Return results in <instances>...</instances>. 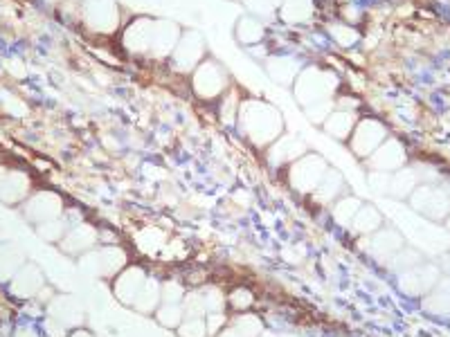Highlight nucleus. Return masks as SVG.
Listing matches in <instances>:
<instances>
[{
	"label": "nucleus",
	"instance_id": "30",
	"mask_svg": "<svg viewBox=\"0 0 450 337\" xmlns=\"http://www.w3.org/2000/svg\"><path fill=\"white\" fill-rule=\"evenodd\" d=\"M425 308L434 315H450V281L439 283V288L425 299Z\"/></svg>",
	"mask_w": 450,
	"mask_h": 337
},
{
	"label": "nucleus",
	"instance_id": "39",
	"mask_svg": "<svg viewBox=\"0 0 450 337\" xmlns=\"http://www.w3.org/2000/svg\"><path fill=\"white\" fill-rule=\"evenodd\" d=\"M331 113H334V99L306 106V115H309V119H311V122H315V124H324Z\"/></svg>",
	"mask_w": 450,
	"mask_h": 337
},
{
	"label": "nucleus",
	"instance_id": "42",
	"mask_svg": "<svg viewBox=\"0 0 450 337\" xmlns=\"http://www.w3.org/2000/svg\"><path fill=\"white\" fill-rule=\"evenodd\" d=\"M68 223L66 221H47L45 225H39V234L45 240H61Z\"/></svg>",
	"mask_w": 450,
	"mask_h": 337
},
{
	"label": "nucleus",
	"instance_id": "18",
	"mask_svg": "<svg viewBox=\"0 0 450 337\" xmlns=\"http://www.w3.org/2000/svg\"><path fill=\"white\" fill-rule=\"evenodd\" d=\"M41 288H43V276L34 266H25L14 276V279H11V293H14L16 297H23V299L34 297Z\"/></svg>",
	"mask_w": 450,
	"mask_h": 337
},
{
	"label": "nucleus",
	"instance_id": "27",
	"mask_svg": "<svg viewBox=\"0 0 450 337\" xmlns=\"http://www.w3.org/2000/svg\"><path fill=\"white\" fill-rule=\"evenodd\" d=\"M160 283L156 279H147L145 286H142L140 295L135 297L133 302V308L140 310V312H153L158 308V304L162 302V295H160Z\"/></svg>",
	"mask_w": 450,
	"mask_h": 337
},
{
	"label": "nucleus",
	"instance_id": "4",
	"mask_svg": "<svg viewBox=\"0 0 450 337\" xmlns=\"http://www.w3.org/2000/svg\"><path fill=\"white\" fill-rule=\"evenodd\" d=\"M81 18L90 30L111 34L120 25V9L113 0H86L81 7Z\"/></svg>",
	"mask_w": 450,
	"mask_h": 337
},
{
	"label": "nucleus",
	"instance_id": "31",
	"mask_svg": "<svg viewBox=\"0 0 450 337\" xmlns=\"http://www.w3.org/2000/svg\"><path fill=\"white\" fill-rule=\"evenodd\" d=\"M363 207L358 198H342L340 202H334V209H331V214H334V221L340 223V225H349L353 221V216L358 214V209Z\"/></svg>",
	"mask_w": 450,
	"mask_h": 337
},
{
	"label": "nucleus",
	"instance_id": "49",
	"mask_svg": "<svg viewBox=\"0 0 450 337\" xmlns=\"http://www.w3.org/2000/svg\"><path fill=\"white\" fill-rule=\"evenodd\" d=\"M16 337H39V333L34 331V329H20V331L16 333Z\"/></svg>",
	"mask_w": 450,
	"mask_h": 337
},
{
	"label": "nucleus",
	"instance_id": "50",
	"mask_svg": "<svg viewBox=\"0 0 450 337\" xmlns=\"http://www.w3.org/2000/svg\"><path fill=\"white\" fill-rule=\"evenodd\" d=\"M219 337H243V335H241L239 331H236V329H228V331L223 329V331L219 333Z\"/></svg>",
	"mask_w": 450,
	"mask_h": 337
},
{
	"label": "nucleus",
	"instance_id": "29",
	"mask_svg": "<svg viewBox=\"0 0 450 337\" xmlns=\"http://www.w3.org/2000/svg\"><path fill=\"white\" fill-rule=\"evenodd\" d=\"M381 214H378L374 207H370V204H365V207L358 209V214L353 216L351 221V227L356 230L358 234H374L378 227H381Z\"/></svg>",
	"mask_w": 450,
	"mask_h": 337
},
{
	"label": "nucleus",
	"instance_id": "10",
	"mask_svg": "<svg viewBox=\"0 0 450 337\" xmlns=\"http://www.w3.org/2000/svg\"><path fill=\"white\" fill-rule=\"evenodd\" d=\"M367 164H370L372 171H385V173L399 171V168L406 164V151L396 140H385L381 147L367 158Z\"/></svg>",
	"mask_w": 450,
	"mask_h": 337
},
{
	"label": "nucleus",
	"instance_id": "22",
	"mask_svg": "<svg viewBox=\"0 0 450 337\" xmlns=\"http://www.w3.org/2000/svg\"><path fill=\"white\" fill-rule=\"evenodd\" d=\"M340 191H342V176L334 171V168H327L324 178L320 180V185L311 191V196L317 204H331L338 198Z\"/></svg>",
	"mask_w": 450,
	"mask_h": 337
},
{
	"label": "nucleus",
	"instance_id": "15",
	"mask_svg": "<svg viewBox=\"0 0 450 337\" xmlns=\"http://www.w3.org/2000/svg\"><path fill=\"white\" fill-rule=\"evenodd\" d=\"M50 319L59 321L66 329H77L84 321V308L73 297H56L50 304Z\"/></svg>",
	"mask_w": 450,
	"mask_h": 337
},
{
	"label": "nucleus",
	"instance_id": "52",
	"mask_svg": "<svg viewBox=\"0 0 450 337\" xmlns=\"http://www.w3.org/2000/svg\"><path fill=\"white\" fill-rule=\"evenodd\" d=\"M259 337H279V335H277V333H272V331H264Z\"/></svg>",
	"mask_w": 450,
	"mask_h": 337
},
{
	"label": "nucleus",
	"instance_id": "14",
	"mask_svg": "<svg viewBox=\"0 0 450 337\" xmlns=\"http://www.w3.org/2000/svg\"><path fill=\"white\" fill-rule=\"evenodd\" d=\"M145 281H147V274H145V270H142V268L133 266V268L122 270L120 274H117V279H115V297L120 299V302L133 306L135 297L140 295Z\"/></svg>",
	"mask_w": 450,
	"mask_h": 337
},
{
	"label": "nucleus",
	"instance_id": "13",
	"mask_svg": "<svg viewBox=\"0 0 450 337\" xmlns=\"http://www.w3.org/2000/svg\"><path fill=\"white\" fill-rule=\"evenodd\" d=\"M181 41V30L176 23L169 20H156L153 25V41H151V52L153 56H171L176 45Z\"/></svg>",
	"mask_w": 450,
	"mask_h": 337
},
{
	"label": "nucleus",
	"instance_id": "25",
	"mask_svg": "<svg viewBox=\"0 0 450 337\" xmlns=\"http://www.w3.org/2000/svg\"><path fill=\"white\" fill-rule=\"evenodd\" d=\"M266 34L264 23L255 18V16H243L239 20V25H236V39L243 45H259Z\"/></svg>",
	"mask_w": 450,
	"mask_h": 337
},
{
	"label": "nucleus",
	"instance_id": "19",
	"mask_svg": "<svg viewBox=\"0 0 450 337\" xmlns=\"http://www.w3.org/2000/svg\"><path fill=\"white\" fill-rule=\"evenodd\" d=\"M437 270L425 266V268H419V270H412V272H403V276H401V290H406L408 295H421L425 293L428 288L434 283L437 279Z\"/></svg>",
	"mask_w": 450,
	"mask_h": 337
},
{
	"label": "nucleus",
	"instance_id": "17",
	"mask_svg": "<svg viewBox=\"0 0 450 337\" xmlns=\"http://www.w3.org/2000/svg\"><path fill=\"white\" fill-rule=\"evenodd\" d=\"M95 240H97V232L90 225H77L61 238V250L68 255H84L95 245Z\"/></svg>",
	"mask_w": 450,
	"mask_h": 337
},
{
	"label": "nucleus",
	"instance_id": "5",
	"mask_svg": "<svg viewBox=\"0 0 450 337\" xmlns=\"http://www.w3.org/2000/svg\"><path fill=\"white\" fill-rule=\"evenodd\" d=\"M385 137H387V133L381 122H376V119H363V122L353 128V133L349 137V147L353 153L360 155V158H370V155L385 142Z\"/></svg>",
	"mask_w": 450,
	"mask_h": 337
},
{
	"label": "nucleus",
	"instance_id": "36",
	"mask_svg": "<svg viewBox=\"0 0 450 337\" xmlns=\"http://www.w3.org/2000/svg\"><path fill=\"white\" fill-rule=\"evenodd\" d=\"M183 312H185V319L205 317L207 310H205V304H203V295H200V293H189V295H185Z\"/></svg>",
	"mask_w": 450,
	"mask_h": 337
},
{
	"label": "nucleus",
	"instance_id": "6",
	"mask_svg": "<svg viewBox=\"0 0 450 337\" xmlns=\"http://www.w3.org/2000/svg\"><path fill=\"white\" fill-rule=\"evenodd\" d=\"M228 86V75L217 61H203L194 72V90L203 99H214Z\"/></svg>",
	"mask_w": 450,
	"mask_h": 337
},
{
	"label": "nucleus",
	"instance_id": "8",
	"mask_svg": "<svg viewBox=\"0 0 450 337\" xmlns=\"http://www.w3.org/2000/svg\"><path fill=\"white\" fill-rule=\"evenodd\" d=\"M412 207L430 216V219H444L450 209V198L439 187L423 185L412 191Z\"/></svg>",
	"mask_w": 450,
	"mask_h": 337
},
{
	"label": "nucleus",
	"instance_id": "33",
	"mask_svg": "<svg viewBox=\"0 0 450 337\" xmlns=\"http://www.w3.org/2000/svg\"><path fill=\"white\" fill-rule=\"evenodd\" d=\"M156 317L164 329H178L185 319V312L181 304H162L156 312Z\"/></svg>",
	"mask_w": 450,
	"mask_h": 337
},
{
	"label": "nucleus",
	"instance_id": "46",
	"mask_svg": "<svg viewBox=\"0 0 450 337\" xmlns=\"http://www.w3.org/2000/svg\"><path fill=\"white\" fill-rule=\"evenodd\" d=\"M239 102H236V94H230V97L223 99V106H221V115H223V122L225 124H232L234 117H239Z\"/></svg>",
	"mask_w": 450,
	"mask_h": 337
},
{
	"label": "nucleus",
	"instance_id": "40",
	"mask_svg": "<svg viewBox=\"0 0 450 337\" xmlns=\"http://www.w3.org/2000/svg\"><path fill=\"white\" fill-rule=\"evenodd\" d=\"M228 302H230V306L234 308V310H248L253 306V302H255V297H253V293L248 290V288H236V290H232L230 293V297H228Z\"/></svg>",
	"mask_w": 450,
	"mask_h": 337
},
{
	"label": "nucleus",
	"instance_id": "9",
	"mask_svg": "<svg viewBox=\"0 0 450 337\" xmlns=\"http://www.w3.org/2000/svg\"><path fill=\"white\" fill-rule=\"evenodd\" d=\"M81 266L97 276H115L126 266V252L120 247H102L97 255L81 261Z\"/></svg>",
	"mask_w": 450,
	"mask_h": 337
},
{
	"label": "nucleus",
	"instance_id": "45",
	"mask_svg": "<svg viewBox=\"0 0 450 337\" xmlns=\"http://www.w3.org/2000/svg\"><path fill=\"white\" fill-rule=\"evenodd\" d=\"M225 324H228V317H225V312H207L205 315V329H207V337L209 335H219Z\"/></svg>",
	"mask_w": 450,
	"mask_h": 337
},
{
	"label": "nucleus",
	"instance_id": "54",
	"mask_svg": "<svg viewBox=\"0 0 450 337\" xmlns=\"http://www.w3.org/2000/svg\"><path fill=\"white\" fill-rule=\"evenodd\" d=\"M47 3H59V0H47Z\"/></svg>",
	"mask_w": 450,
	"mask_h": 337
},
{
	"label": "nucleus",
	"instance_id": "26",
	"mask_svg": "<svg viewBox=\"0 0 450 337\" xmlns=\"http://www.w3.org/2000/svg\"><path fill=\"white\" fill-rule=\"evenodd\" d=\"M417 185H419V173L414 171V168H399L392 176V180H389V194L406 198L417 189Z\"/></svg>",
	"mask_w": 450,
	"mask_h": 337
},
{
	"label": "nucleus",
	"instance_id": "47",
	"mask_svg": "<svg viewBox=\"0 0 450 337\" xmlns=\"http://www.w3.org/2000/svg\"><path fill=\"white\" fill-rule=\"evenodd\" d=\"M389 173L385 171H372L370 173V185L374 191H378V194H383V191H389Z\"/></svg>",
	"mask_w": 450,
	"mask_h": 337
},
{
	"label": "nucleus",
	"instance_id": "44",
	"mask_svg": "<svg viewBox=\"0 0 450 337\" xmlns=\"http://www.w3.org/2000/svg\"><path fill=\"white\" fill-rule=\"evenodd\" d=\"M281 3L284 0H245V5L250 7V11H255V14H259V16L275 14V9H279Z\"/></svg>",
	"mask_w": 450,
	"mask_h": 337
},
{
	"label": "nucleus",
	"instance_id": "11",
	"mask_svg": "<svg viewBox=\"0 0 450 337\" xmlns=\"http://www.w3.org/2000/svg\"><path fill=\"white\" fill-rule=\"evenodd\" d=\"M61 212H63L61 198H59L56 194H52V191H45V194H39V196H34L30 202H25V216L39 225H43L47 221H54Z\"/></svg>",
	"mask_w": 450,
	"mask_h": 337
},
{
	"label": "nucleus",
	"instance_id": "48",
	"mask_svg": "<svg viewBox=\"0 0 450 337\" xmlns=\"http://www.w3.org/2000/svg\"><path fill=\"white\" fill-rule=\"evenodd\" d=\"M414 263H419V257L414 255V252L406 250V252H399V255L394 257L392 268H410V266H414Z\"/></svg>",
	"mask_w": 450,
	"mask_h": 337
},
{
	"label": "nucleus",
	"instance_id": "21",
	"mask_svg": "<svg viewBox=\"0 0 450 337\" xmlns=\"http://www.w3.org/2000/svg\"><path fill=\"white\" fill-rule=\"evenodd\" d=\"M266 70L272 77V81L281 83V86H288V83H295V79H298L300 63L291 56H277V59H270Z\"/></svg>",
	"mask_w": 450,
	"mask_h": 337
},
{
	"label": "nucleus",
	"instance_id": "2",
	"mask_svg": "<svg viewBox=\"0 0 450 337\" xmlns=\"http://www.w3.org/2000/svg\"><path fill=\"white\" fill-rule=\"evenodd\" d=\"M336 88H338V77L334 75V72H327V70H320V68L302 70L293 83L295 97H298V102L304 108L320 104V102L334 99Z\"/></svg>",
	"mask_w": 450,
	"mask_h": 337
},
{
	"label": "nucleus",
	"instance_id": "43",
	"mask_svg": "<svg viewBox=\"0 0 450 337\" xmlns=\"http://www.w3.org/2000/svg\"><path fill=\"white\" fill-rule=\"evenodd\" d=\"M160 295H162V304H178L181 299H185V290L178 281H167L160 288Z\"/></svg>",
	"mask_w": 450,
	"mask_h": 337
},
{
	"label": "nucleus",
	"instance_id": "53",
	"mask_svg": "<svg viewBox=\"0 0 450 337\" xmlns=\"http://www.w3.org/2000/svg\"><path fill=\"white\" fill-rule=\"evenodd\" d=\"M281 337H298V335H281Z\"/></svg>",
	"mask_w": 450,
	"mask_h": 337
},
{
	"label": "nucleus",
	"instance_id": "24",
	"mask_svg": "<svg viewBox=\"0 0 450 337\" xmlns=\"http://www.w3.org/2000/svg\"><path fill=\"white\" fill-rule=\"evenodd\" d=\"M279 16L288 25H298L313 16V0H284L279 7Z\"/></svg>",
	"mask_w": 450,
	"mask_h": 337
},
{
	"label": "nucleus",
	"instance_id": "38",
	"mask_svg": "<svg viewBox=\"0 0 450 337\" xmlns=\"http://www.w3.org/2000/svg\"><path fill=\"white\" fill-rule=\"evenodd\" d=\"M164 243L162 240V232L160 230H153V227H149V230H145L140 236H138V245L145 250V252H156L160 245Z\"/></svg>",
	"mask_w": 450,
	"mask_h": 337
},
{
	"label": "nucleus",
	"instance_id": "3",
	"mask_svg": "<svg viewBox=\"0 0 450 337\" xmlns=\"http://www.w3.org/2000/svg\"><path fill=\"white\" fill-rule=\"evenodd\" d=\"M327 173V162L320 155H302L300 160L291 164L288 171V183L293 189L302 191V194H311V191L320 185V180Z\"/></svg>",
	"mask_w": 450,
	"mask_h": 337
},
{
	"label": "nucleus",
	"instance_id": "20",
	"mask_svg": "<svg viewBox=\"0 0 450 337\" xmlns=\"http://www.w3.org/2000/svg\"><path fill=\"white\" fill-rule=\"evenodd\" d=\"M30 180L18 171H0V196L9 202H16L28 194Z\"/></svg>",
	"mask_w": 450,
	"mask_h": 337
},
{
	"label": "nucleus",
	"instance_id": "23",
	"mask_svg": "<svg viewBox=\"0 0 450 337\" xmlns=\"http://www.w3.org/2000/svg\"><path fill=\"white\" fill-rule=\"evenodd\" d=\"M356 128V115L351 111H334L324 122V130L336 140H349Z\"/></svg>",
	"mask_w": 450,
	"mask_h": 337
},
{
	"label": "nucleus",
	"instance_id": "32",
	"mask_svg": "<svg viewBox=\"0 0 450 337\" xmlns=\"http://www.w3.org/2000/svg\"><path fill=\"white\" fill-rule=\"evenodd\" d=\"M232 329H236L243 337H259V335L266 331L262 319H259L257 315H253V312H241V315L234 319V326Z\"/></svg>",
	"mask_w": 450,
	"mask_h": 337
},
{
	"label": "nucleus",
	"instance_id": "1",
	"mask_svg": "<svg viewBox=\"0 0 450 337\" xmlns=\"http://www.w3.org/2000/svg\"><path fill=\"white\" fill-rule=\"evenodd\" d=\"M239 128L241 133L257 147H268L275 140L281 137V115L277 108H272L266 102L248 99L239 106Z\"/></svg>",
	"mask_w": 450,
	"mask_h": 337
},
{
	"label": "nucleus",
	"instance_id": "55",
	"mask_svg": "<svg viewBox=\"0 0 450 337\" xmlns=\"http://www.w3.org/2000/svg\"><path fill=\"white\" fill-rule=\"evenodd\" d=\"M448 227H450V223H448Z\"/></svg>",
	"mask_w": 450,
	"mask_h": 337
},
{
	"label": "nucleus",
	"instance_id": "37",
	"mask_svg": "<svg viewBox=\"0 0 450 337\" xmlns=\"http://www.w3.org/2000/svg\"><path fill=\"white\" fill-rule=\"evenodd\" d=\"M178 335H181V337H207L205 319H203V317L183 319V324L178 326Z\"/></svg>",
	"mask_w": 450,
	"mask_h": 337
},
{
	"label": "nucleus",
	"instance_id": "34",
	"mask_svg": "<svg viewBox=\"0 0 450 337\" xmlns=\"http://www.w3.org/2000/svg\"><path fill=\"white\" fill-rule=\"evenodd\" d=\"M16 266H20V255L14 247H0V281L9 279Z\"/></svg>",
	"mask_w": 450,
	"mask_h": 337
},
{
	"label": "nucleus",
	"instance_id": "28",
	"mask_svg": "<svg viewBox=\"0 0 450 337\" xmlns=\"http://www.w3.org/2000/svg\"><path fill=\"white\" fill-rule=\"evenodd\" d=\"M401 247H403V240H401V236L396 232H392V230L378 232L370 240V250L374 252V255H378V257H392L394 252H399Z\"/></svg>",
	"mask_w": 450,
	"mask_h": 337
},
{
	"label": "nucleus",
	"instance_id": "51",
	"mask_svg": "<svg viewBox=\"0 0 450 337\" xmlns=\"http://www.w3.org/2000/svg\"><path fill=\"white\" fill-rule=\"evenodd\" d=\"M70 337H92V335H90L88 331H84V329H77V331H75L73 335H70Z\"/></svg>",
	"mask_w": 450,
	"mask_h": 337
},
{
	"label": "nucleus",
	"instance_id": "7",
	"mask_svg": "<svg viewBox=\"0 0 450 337\" xmlns=\"http://www.w3.org/2000/svg\"><path fill=\"white\" fill-rule=\"evenodd\" d=\"M203 54H205L203 39H200L196 32H187L181 36L178 45H176V50L171 52V61L178 70L189 72L203 63Z\"/></svg>",
	"mask_w": 450,
	"mask_h": 337
},
{
	"label": "nucleus",
	"instance_id": "35",
	"mask_svg": "<svg viewBox=\"0 0 450 337\" xmlns=\"http://www.w3.org/2000/svg\"><path fill=\"white\" fill-rule=\"evenodd\" d=\"M329 34L334 36V41L342 47H351V45H356L358 39H360V34L353 30L351 25H345V23H338V25H331L329 27Z\"/></svg>",
	"mask_w": 450,
	"mask_h": 337
},
{
	"label": "nucleus",
	"instance_id": "12",
	"mask_svg": "<svg viewBox=\"0 0 450 337\" xmlns=\"http://www.w3.org/2000/svg\"><path fill=\"white\" fill-rule=\"evenodd\" d=\"M153 25H156V20H151V18L133 20L124 32V45L133 54H149L151 41H153Z\"/></svg>",
	"mask_w": 450,
	"mask_h": 337
},
{
	"label": "nucleus",
	"instance_id": "16",
	"mask_svg": "<svg viewBox=\"0 0 450 337\" xmlns=\"http://www.w3.org/2000/svg\"><path fill=\"white\" fill-rule=\"evenodd\" d=\"M302 155H306V144L300 137L293 135H281L279 140L272 142V147L268 151V160L270 164H286V162H295L300 160Z\"/></svg>",
	"mask_w": 450,
	"mask_h": 337
},
{
	"label": "nucleus",
	"instance_id": "41",
	"mask_svg": "<svg viewBox=\"0 0 450 337\" xmlns=\"http://www.w3.org/2000/svg\"><path fill=\"white\" fill-rule=\"evenodd\" d=\"M203 304H205V310L207 312H221L223 310V306H225V297L221 295V290L219 288H205L203 293Z\"/></svg>",
	"mask_w": 450,
	"mask_h": 337
}]
</instances>
